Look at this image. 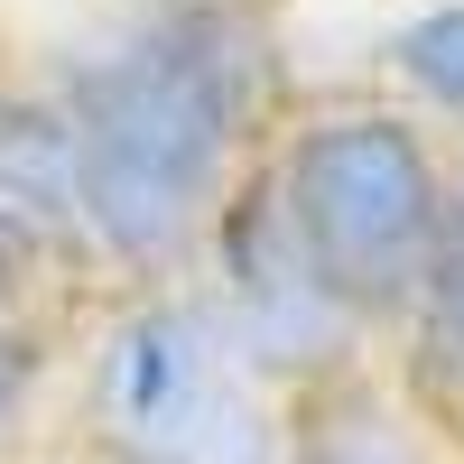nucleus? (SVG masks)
Wrapping results in <instances>:
<instances>
[{
	"label": "nucleus",
	"mask_w": 464,
	"mask_h": 464,
	"mask_svg": "<svg viewBox=\"0 0 464 464\" xmlns=\"http://www.w3.org/2000/svg\"><path fill=\"white\" fill-rule=\"evenodd\" d=\"M28 391H37V334H28V316H0V446L19 437Z\"/></svg>",
	"instance_id": "9"
},
{
	"label": "nucleus",
	"mask_w": 464,
	"mask_h": 464,
	"mask_svg": "<svg viewBox=\"0 0 464 464\" xmlns=\"http://www.w3.org/2000/svg\"><path fill=\"white\" fill-rule=\"evenodd\" d=\"M381 93L437 140H464V0H409L381 28Z\"/></svg>",
	"instance_id": "7"
},
{
	"label": "nucleus",
	"mask_w": 464,
	"mask_h": 464,
	"mask_svg": "<svg viewBox=\"0 0 464 464\" xmlns=\"http://www.w3.org/2000/svg\"><path fill=\"white\" fill-rule=\"evenodd\" d=\"M47 464H65V455H47ZM74 464H93V455H74Z\"/></svg>",
	"instance_id": "11"
},
{
	"label": "nucleus",
	"mask_w": 464,
	"mask_h": 464,
	"mask_svg": "<svg viewBox=\"0 0 464 464\" xmlns=\"http://www.w3.org/2000/svg\"><path fill=\"white\" fill-rule=\"evenodd\" d=\"M28 84L74 130L84 269L168 288L288 121L297 65L269 0H102L37 47Z\"/></svg>",
	"instance_id": "1"
},
{
	"label": "nucleus",
	"mask_w": 464,
	"mask_h": 464,
	"mask_svg": "<svg viewBox=\"0 0 464 464\" xmlns=\"http://www.w3.org/2000/svg\"><path fill=\"white\" fill-rule=\"evenodd\" d=\"M260 177L325 288L372 334H400L446 242L455 140L409 121L391 93H297L260 149Z\"/></svg>",
	"instance_id": "2"
},
{
	"label": "nucleus",
	"mask_w": 464,
	"mask_h": 464,
	"mask_svg": "<svg viewBox=\"0 0 464 464\" xmlns=\"http://www.w3.org/2000/svg\"><path fill=\"white\" fill-rule=\"evenodd\" d=\"M74 400L93 464H279L288 446V400L232 362L186 279L102 306Z\"/></svg>",
	"instance_id": "3"
},
{
	"label": "nucleus",
	"mask_w": 464,
	"mask_h": 464,
	"mask_svg": "<svg viewBox=\"0 0 464 464\" xmlns=\"http://www.w3.org/2000/svg\"><path fill=\"white\" fill-rule=\"evenodd\" d=\"M10 84H19V74H10ZM10 84H0V93H10Z\"/></svg>",
	"instance_id": "12"
},
{
	"label": "nucleus",
	"mask_w": 464,
	"mask_h": 464,
	"mask_svg": "<svg viewBox=\"0 0 464 464\" xmlns=\"http://www.w3.org/2000/svg\"><path fill=\"white\" fill-rule=\"evenodd\" d=\"M10 74H19V65H10V28H0V84H10Z\"/></svg>",
	"instance_id": "10"
},
{
	"label": "nucleus",
	"mask_w": 464,
	"mask_h": 464,
	"mask_svg": "<svg viewBox=\"0 0 464 464\" xmlns=\"http://www.w3.org/2000/svg\"><path fill=\"white\" fill-rule=\"evenodd\" d=\"M391 343L409 353V391L428 400V409L464 400V149H455V186H446V242H437V269H428V288H418L409 325H400Z\"/></svg>",
	"instance_id": "8"
},
{
	"label": "nucleus",
	"mask_w": 464,
	"mask_h": 464,
	"mask_svg": "<svg viewBox=\"0 0 464 464\" xmlns=\"http://www.w3.org/2000/svg\"><path fill=\"white\" fill-rule=\"evenodd\" d=\"M279 464H446V437H437V409L400 372L353 362L343 381L288 400Z\"/></svg>",
	"instance_id": "5"
},
{
	"label": "nucleus",
	"mask_w": 464,
	"mask_h": 464,
	"mask_svg": "<svg viewBox=\"0 0 464 464\" xmlns=\"http://www.w3.org/2000/svg\"><path fill=\"white\" fill-rule=\"evenodd\" d=\"M186 288H196V306L214 316V334L232 343V362H242L260 391H279V400L343 381L353 362H372V343H381L353 306L325 288V269L306 260V242L288 232V214H279L260 168L232 186L214 205V223L196 232Z\"/></svg>",
	"instance_id": "4"
},
{
	"label": "nucleus",
	"mask_w": 464,
	"mask_h": 464,
	"mask_svg": "<svg viewBox=\"0 0 464 464\" xmlns=\"http://www.w3.org/2000/svg\"><path fill=\"white\" fill-rule=\"evenodd\" d=\"M0 205L56 260H84V242H74V130L28 74L0 93Z\"/></svg>",
	"instance_id": "6"
}]
</instances>
